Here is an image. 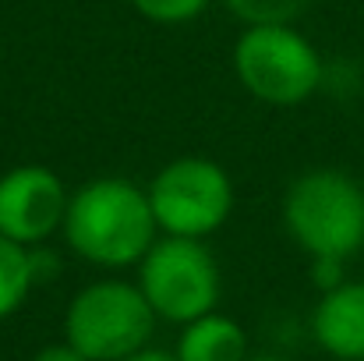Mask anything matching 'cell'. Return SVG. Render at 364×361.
<instances>
[{
  "mask_svg": "<svg viewBox=\"0 0 364 361\" xmlns=\"http://www.w3.org/2000/svg\"><path fill=\"white\" fill-rule=\"evenodd\" d=\"M127 4L152 25H188L213 0H127Z\"/></svg>",
  "mask_w": 364,
  "mask_h": 361,
  "instance_id": "7c38bea8",
  "label": "cell"
},
{
  "mask_svg": "<svg viewBox=\"0 0 364 361\" xmlns=\"http://www.w3.org/2000/svg\"><path fill=\"white\" fill-rule=\"evenodd\" d=\"M60 234L78 258L100 269H127L145 258L159 227L141 184L127 177H96L71 192Z\"/></svg>",
  "mask_w": 364,
  "mask_h": 361,
  "instance_id": "6da1fadb",
  "label": "cell"
},
{
  "mask_svg": "<svg viewBox=\"0 0 364 361\" xmlns=\"http://www.w3.org/2000/svg\"><path fill=\"white\" fill-rule=\"evenodd\" d=\"M230 64L244 93L269 107H301L326 82L318 46L287 21L244 25Z\"/></svg>",
  "mask_w": 364,
  "mask_h": 361,
  "instance_id": "3957f363",
  "label": "cell"
},
{
  "mask_svg": "<svg viewBox=\"0 0 364 361\" xmlns=\"http://www.w3.org/2000/svg\"><path fill=\"white\" fill-rule=\"evenodd\" d=\"M283 231L311 262H347L364 248V184L340 167L297 174L283 192Z\"/></svg>",
  "mask_w": 364,
  "mask_h": 361,
  "instance_id": "7a4b0ae2",
  "label": "cell"
},
{
  "mask_svg": "<svg viewBox=\"0 0 364 361\" xmlns=\"http://www.w3.org/2000/svg\"><path fill=\"white\" fill-rule=\"evenodd\" d=\"M149 206L166 238H213L234 213V181L209 156H177L149 181Z\"/></svg>",
  "mask_w": 364,
  "mask_h": 361,
  "instance_id": "8992f818",
  "label": "cell"
},
{
  "mask_svg": "<svg viewBox=\"0 0 364 361\" xmlns=\"http://www.w3.org/2000/svg\"><path fill=\"white\" fill-rule=\"evenodd\" d=\"M32 361H85L68 340H57V344H46V347H39L36 351V358Z\"/></svg>",
  "mask_w": 364,
  "mask_h": 361,
  "instance_id": "4fadbf2b",
  "label": "cell"
},
{
  "mask_svg": "<svg viewBox=\"0 0 364 361\" xmlns=\"http://www.w3.org/2000/svg\"><path fill=\"white\" fill-rule=\"evenodd\" d=\"M177 361H247V333L237 319L223 312H209L188 326H181Z\"/></svg>",
  "mask_w": 364,
  "mask_h": 361,
  "instance_id": "9c48e42d",
  "label": "cell"
},
{
  "mask_svg": "<svg viewBox=\"0 0 364 361\" xmlns=\"http://www.w3.org/2000/svg\"><path fill=\"white\" fill-rule=\"evenodd\" d=\"M156 312L138 283L103 276L85 283L64 312V340L85 361H124L149 347Z\"/></svg>",
  "mask_w": 364,
  "mask_h": 361,
  "instance_id": "277c9868",
  "label": "cell"
},
{
  "mask_svg": "<svg viewBox=\"0 0 364 361\" xmlns=\"http://www.w3.org/2000/svg\"><path fill=\"white\" fill-rule=\"evenodd\" d=\"M247 361H279L276 355H247Z\"/></svg>",
  "mask_w": 364,
  "mask_h": 361,
  "instance_id": "9a60e30c",
  "label": "cell"
},
{
  "mask_svg": "<svg viewBox=\"0 0 364 361\" xmlns=\"http://www.w3.org/2000/svg\"><path fill=\"white\" fill-rule=\"evenodd\" d=\"M315 344L336 361H364V280H340L322 291L311 312Z\"/></svg>",
  "mask_w": 364,
  "mask_h": 361,
  "instance_id": "ba28073f",
  "label": "cell"
},
{
  "mask_svg": "<svg viewBox=\"0 0 364 361\" xmlns=\"http://www.w3.org/2000/svg\"><path fill=\"white\" fill-rule=\"evenodd\" d=\"M220 4L244 25H269V21L294 25L311 7V0H220Z\"/></svg>",
  "mask_w": 364,
  "mask_h": 361,
  "instance_id": "8fae6325",
  "label": "cell"
},
{
  "mask_svg": "<svg viewBox=\"0 0 364 361\" xmlns=\"http://www.w3.org/2000/svg\"><path fill=\"white\" fill-rule=\"evenodd\" d=\"M39 280V255L0 234V323L11 319Z\"/></svg>",
  "mask_w": 364,
  "mask_h": 361,
  "instance_id": "30bf717a",
  "label": "cell"
},
{
  "mask_svg": "<svg viewBox=\"0 0 364 361\" xmlns=\"http://www.w3.org/2000/svg\"><path fill=\"white\" fill-rule=\"evenodd\" d=\"M124 361H177V355L173 351H159V347H145V351H138V355H131Z\"/></svg>",
  "mask_w": 364,
  "mask_h": 361,
  "instance_id": "5bb4252c",
  "label": "cell"
},
{
  "mask_svg": "<svg viewBox=\"0 0 364 361\" xmlns=\"http://www.w3.org/2000/svg\"><path fill=\"white\" fill-rule=\"evenodd\" d=\"M71 192L57 170L43 163H18L0 174V234L36 248L64 231Z\"/></svg>",
  "mask_w": 364,
  "mask_h": 361,
  "instance_id": "52a82bcc",
  "label": "cell"
},
{
  "mask_svg": "<svg viewBox=\"0 0 364 361\" xmlns=\"http://www.w3.org/2000/svg\"><path fill=\"white\" fill-rule=\"evenodd\" d=\"M134 269H138L134 276L138 291L145 294L149 308L163 323L188 326L216 312L220 305L223 276L205 241L159 234Z\"/></svg>",
  "mask_w": 364,
  "mask_h": 361,
  "instance_id": "5b68a950",
  "label": "cell"
}]
</instances>
